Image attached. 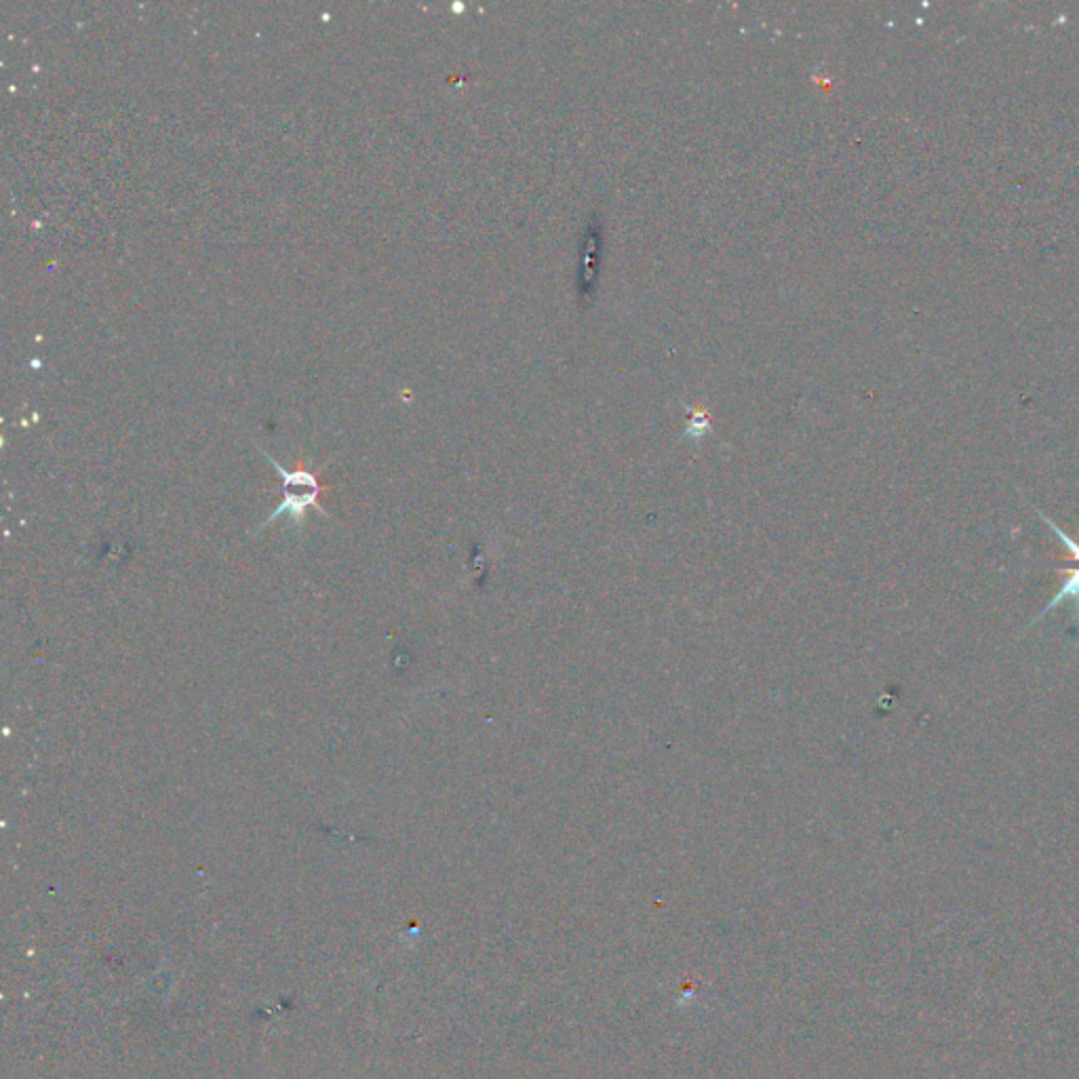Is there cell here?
Returning a JSON list of instances; mask_svg holds the SVG:
<instances>
[{
  "instance_id": "7a4b0ae2",
  "label": "cell",
  "mask_w": 1079,
  "mask_h": 1079,
  "mask_svg": "<svg viewBox=\"0 0 1079 1079\" xmlns=\"http://www.w3.org/2000/svg\"><path fill=\"white\" fill-rule=\"evenodd\" d=\"M1058 572L1069 574V578L1061 584V588H1058V593L1054 595V599L1044 607L1042 614H1039L1031 624H1035V622L1042 620L1046 614H1050V612L1054 610V607H1056V605H1061L1063 601H1073L1075 610L1079 612V567H1061V570H1058Z\"/></svg>"
},
{
  "instance_id": "3957f363",
  "label": "cell",
  "mask_w": 1079,
  "mask_h": 1079,
  "mask_svg": "<svg viewBox=\"0 0 1079 1079\" xmlns=\"http://www.w3.org/2000/svg\"><path fill=\"white\" fill-rule=\"evenodd\" d=\"M1037 515H1039V519H1042V521H1046V523L1050 525V529H1052V532L1056 534V538H1058V540H1061V542L1065 544V548H1067V551L1071 553V561L1079 563V544H1077V542H1075L1073 538H1069V536H1067V534L1063 532V529H1061V527H1058L1056 523H1052V521H1050V519H1048V517H1046L1044 513H1039V510H1037Z\"/></svg>"
},
{
  "instance_id": "6da1fadb",
  "label": "cell",
  "mask_w": 1079,
  "mask_h": 1079,
  "mask_svg": "<svg viewBox=\"0 0 1079 1079\" xmlns=\"http://www.w3.org/2000/svg\"><path fill=\"white\" fill-rule=\"evenodd\" d=\"M264 458L277 468V473L281 475L283 479V485H281V494H283V502L279 504V508L274 510V513L266 519L264 525L272 523L281 519L285 513L291 517L300 521L304 517V513L308 508H317L319 513L325 515V508L321 506L319 502V496L323 492V487L317 479L315 473H310L308 468H296V470H289L285 468L283 464H279L277 460H272L268 454H264Z\"/></svg>"
}]
</instances>
